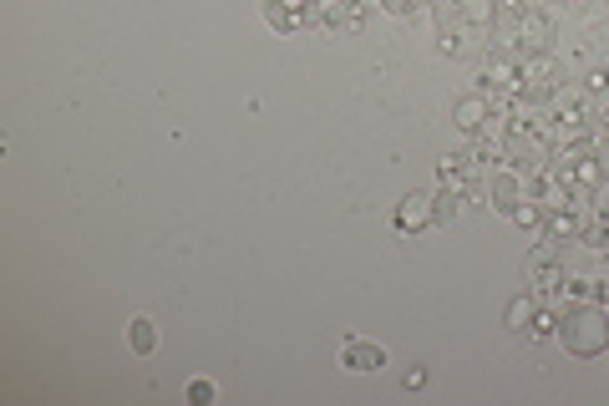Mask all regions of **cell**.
I'll use <instances>...</instances> for the list:
<instances>
[{"instance_id": "obj_4", "label": "cell", "mask_w": 609, "mask_h": 406, "mask_svg": "<svg viewBox=\"0 0 609 406\" xmlns=\"http://www.w3.org/2000/svg\"><path fill=\"white\" fill-rule=\"evenodd\" d=\"M152 340H158V335H152V320H133V351H152Z\"/></svg>"}, {"instance_id": "obj_1", "label": "cell", "mask_w": 609, "mask_h": 406, "mask_svg": "<svg viewBox=\"0 0 609 406\" xmlns=\"http://www.w3.org/2000/svg\"><path fill=\"white\" fill-rule=\"evenodd\" d=\"M340 360H345V371H376L381 360H386V351L381 346H366V340H351Z\"/></svg>"}, {"instance_id": "obj_9", "label": "cell", "mask_w": 609, "mask_h": 406, "mask_svg": "<svg viewBox=\"0 0 609 406\" xmlns=\"http://www.w3.org/2000/svg\"><path fill=\"white\" fill-rule=\"evenodd\" d=\"M452 213H457V198H452V194L437 198V219H452Z\"/></svg>"}, {"instance_id": "obj_6", "label": "cell", "mask_w": 609, "mask_h": 406, "mask_svg": "<svg viewBox=\"0 0 609 406\" xmlns=\"http://www.w3.org/2000/svg\"><path fill=\"white\" fill-rule=\"evenodd\" d=\"M265 20H269L274 31H290V26H295V15H290V11H279V6H265Z\"/></svg>"}, {"instance_id": "obj_10", "label": "cell", "mask_w": 609, "mask_h": 406, "mask_svg": "<svg viewBox=\"0 0 609 406\" xmlns=\"http://www.w3.org/2000/svg\"><path fill=\"white\" fill-rule=\"evenodd\" d=\"M381 6H386L391 15H406V11H411V0H381Z\"/></svg>"}, {"instance_id": "obj_2", "label": "cell", "mask_w": 609, "mask_h": 406, "mask_svg": "<svg viewBox=\"0 0 609 406\" xmlns=\"http://www.w3.org/2000/svg\"><path fill=\"white\" fill-rule=\"evenodd\" d=\"M427 203H431V198H422V194H417V198H406L401 213H396V224H401V229H422V224H431V219H437V208H427Z\"/></svg>"}, {"instance_id": "obj_5", "label": "cell", "mask_w": 609, "mask_h": 406, "mask_svg": "<svg viewBox=\"0 0 609 406\" xmlns=\"http://www.w3.org/2000/svg\"><path fill=\"white\" fill-rule=\"evenodd\" d=\"M213 396H219V391H213V381H188V401L193 406H208Z\"/></svg>"}, {"instance_id": "obj_8", "label": "cell", "mask_w": 609, "mask_h": 406, "mask_svg": "<svg viewBox=\"0 0 609 406\" xmlns=\"http://www.w3.org/2000/svg\"><path fill=\"white\" fill-rule=\"evenodd\" d=\"M554 330H558V325H554V315H538V320H533V335H538V340H549Z\"/></svg>"}, {"instance_id": "obj_11", "label": "cell", "mask_w": 609, "mask_h": 406, "mask_svg": "<svg viewBox=\"0 0 609 406\" xmlns=\"http://www.w3.org/2000/svg\"><path fill=\"white\" fill-rule=\"evenodd\" d=\"M285 6H304V0H285Z\"/></svg>"}, {"instance_id": "obj_7", "label": "cell", "mask_w": 609, "mask_h": 406, "mask_svg": "<svg viewBox=\"0 0 609 406\" xmlns=\"http://www.w3.org/2000/svg\"><path fill=\"white\" fill-rule=\"evenodd\" d=\"M523 320H528V300H513V305H508V325L523 330Z\"/></svg>"}, {"instance_id": "obj_3", "label": "cell", "mask_w": 609, "mask_h": 406, "mask_svg": "<svg viewBox=\"0 0 609 406\" xmlns=\"http://www.w3.org/2000/svg\"><path fill=\"white\" fill-rule=\"evenodd\" d=\"M483 117H488V107H483V102H462V107H457V127H467V133H472V127L483 122Z\"/></svg>"}]
</instances>
